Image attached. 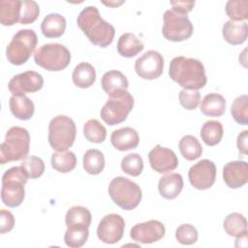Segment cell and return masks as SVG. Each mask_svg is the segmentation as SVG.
Here are the masks:
<instances>
[{
  "label": "cell",
  "mask_w": 248,
  "mask_h": 248,
  "mask_svg": "<svg viewBox=\"0 0 248 248\" xmlns=\"http://www.w3.org/2000/svg\"><path fill=\"white\" fill-rule=\"evenodd\" d=\"M225 11L232 21H241L248 18L247 0H230L227 2Z\"/></svg>",
  "instance_id": "obj_35"
},
{
  "label": "cell",
  "mask_w": 248,
  "mask_h": 248,
  "mask_svg": "<svg viewBox=\"0 0 248 248\" xmlns=\"http://www.w3.org/2000/svg\"><path fill=\"white\" fill-rule=\"evenodd\" d=\"M223 37L226 42L231 45L236 46L243 44L247 39L248 25L244 22H236L229 20L224 23L222 29Z\"/></svg>",
  "instance_id": "obj_21"
},
{
  "label": "cell",
  "mask_w": 248,
  "mask_h": 248,
  "mask_svg": "<svg viewBox=\"0 0 248 248\" xmlns=\"http://www.w3.org/2000/svg\"><path fill=\"white\" fill-rule=\"evenodd\" d=\"M183 189V177L177 172L163 175L159 179L158 190L160 195L167 199H175Z\"/></svg>",
  "instance_id": "obj_20"
},
{
  "label": "cell",
  "mask_w": 248,
  "mask_h": 248,
  "mask_svg": "<svg viewBox=\"0 0 248 248\" xmlns=\"http://www.w3.org/2000/svg\"><path fill=\"white\" fill-rule=\"evenodd\" d=\"M148 160L151 168L159 173L171 171L178 166V159L175 153L160 144H157L149 151Z\"/></svg>",
  "instance_id": "obj_16"
},
{
  "label": "cell",
  "mask_w": 248,
  "mask_h": 248,
  "mask_svg": "<svg viewBox=\"0 0 248 248\" xmlns=\"http://www.w3.org/2000/svg\"><path fill=\"white\" fill-rule=\"evenodd\" d=\"M83 135L88 141L101 143L107 138V130L97 119H89L83 125Z\"/></svg>",
  "instance_id": "obj_34"
},
{
  "label": "cell",
  "mask_w": 248,
  "mask_h": 248,
  "mask_svg": "<svg viewBox=\"0 0 248 248\" xmlns=\"http://www.w3.org/2000/svg\"><path fill=\"white\" fill-rule=\"evenodd\" d=\"M224 130L221 122L217 120L206 121L201 129V138L202 141L208 146L218 144L223 137Z\"/></svg>",
  "instance_id": "obj_30"
},
{
  "label": "cell",
  "mask_w": 248,
  "mask_h": 248,
  "mask_svg": "<svg viewBox=\"0 0 248 248\" xmlns=\"http://www.w3.org/2000/svg\"><path fill=\"white\" fill-rule=\"evenodd\" d=\"M77 23L83 34L95 46L107 47L114 38V27L102 18L95 6L84 8L77 18Z\"/></svg>",
  "instance_id": "obj_1"
},
{
  "label": "cell",
  "mask_w": 248,
  "mask_h": 248,
  "mask_svg": "<svg viewBox=\"0 0 248 248\" xmlns=\"http://www.w3.org/2000/svg\"><path fill=\"white\" fill-rule=\"evenodd\" d=\"M170 78L183 89L199 90L207 81L203 64L195 58L176 56L170 63Z\"/></svg>",
  "instance_id": "obj_2"
},
{
  "label": "cell",
  "mask_w": 248,
  "mask_h": 248,
  "mask_svg": "<svg viewBox=\"0 0 248 248\" xmlns=\"http://www.w3.org/2000/svg\"><path fill=\"white\" fill-rule=\"evenodd\" d=\"M35 63L50 72L64 70L71 61L70 50L63 45L52 43L41 46L34 53Z\"/></svg>",
  "instance_id": "obj_8"
},
{
  "label": "cell",
  "mask_w": 248,
  "mask_h": 248,
  "mask_svg": "<svg viewBox=\"0 0 248 248\" xmlns=\"http://www.w3.org/2000/svg\"><path fill=\"white\" fill-rule=\"evenodd\" d=\"M225 232L236 238L247 236V221L246 218L237 212H232L229 214L223 223Z\"/></svg>",
  "instance_id": "obj_29"
},
{
  "label": "cell",
  "mask_w": 248,
  "mask_h": 248,
  "mask_svg": "<svg viewBox=\"0 0 248 248\" xmlns=\"http://www.w3.org/2000/svg\"><path fill=\"white\" fill-rule=\"evenodd\" d=\"M66 29V19L59 14H49L42 21L41 30L46 38H59Z\"/></svg>",
  "instance_id": "obj_23"
},
{
  "label": "cell",
  "mask_w": 248,
  "mask_h": 248,
  "mask_svg": "<svg viewBox=\"0 0 248 248\" xmlns=\"http://www.w3.org/2000/svg\"><path fill=\"white\" fill-rule=\"evenodd\" d=\"M198 231L191 224H182L175 231L176 240L183 245H192L198 240Z\"/></svg>",
  "instance_id": "obj_41"
},
{
  "label": "cell",
  "mask_w": 248,
  "mask_h": 248,
  "mask_svg": "<svg viewBox=\"0 0 248 248\" xmlns=\"http://www.w3.org/2000/svg\"><path fill=\"white\" fill-rule=\"evenodd\" d=\"M226 100L218 93H209L205 95L201 104V111L211 117H219L225 113Z\"/></svg>",
  "instance_id": "obj_26"
},
{
  "label": "cell",
  "mask_w": 248,
  "mask_h": 248,
  "mask_svg": "<svg viewBox=\"0 0 248 248\" xmlns=\"http://www.w3.org/2000/svg\"><path fill=\"white\" fill-rule=\"evenodd\" d=\"M43 85L44 78L41 74L35 71H26L14 76L8 83V88L13 96H24L26 93L39 91Z\"/></svg>",
  "instance_id": "obj_14"
},
{
  "label": "cell",
  "mask_w": 248,
  "mask_h": 248,
  "mask_svg": "<svg viewBox=\"0 0 248 248\" xmlns=\"http://www.w3.org/2000/svg\"><path fill=\"white\" fill-rule=\"evenodd\" d=\"M134 108V98L127 91L120 97H113L107 101L101 108V118L109 126L117 125L126 120Z\"/></svg>",
  "instance_id": "obj_10"
},
{
  "label": "cell",
  "mask_w": 248,
  "mask_h": 248,
  "mask_svg": "<svg viewBox=\"0 0 248 248\" xmlns=\"http://www.w3.org/2000/svg\"><path fill=\"white\" fill-rule=\"evenodd\" d=\"M179 102L184 108L193 110L199 106L201 102V94L198 90L182 89L179 92Z\"/></svg>",
  "instance_id": "obj_42"
},
{
  "label": "cell",
  "mask_w": 248,
  "mask_h": 248,
  "mask_svg": "<svg viewBox=\"0 0 248 248\" xmlns=\"http://www.w3.org/2000/svg\"><path fill=\"white\" fill-rule=\"evenodd\" d=\"M223 179L229 188L236 189L248 181V165L245 161H232L223 168Z\"/></svg>",
  "instance_id": "obj_17"
},
{
  "label": "cell",
  "mask_w": 248,
  "mask_h": 248,
  "mask_svg": "<svg viewBox=\"0 0 248 248\" xmlns=\"http://www.w3.org/2000/svg\"><path fill=\"white\" fill-rule=\"evenodd\" d=\"M123 3V1H121V2H119V3H115V2H108V3H107V2H104V4L105 5H108V6H110V7H115V6H118V5H120V4H122Z\"/></svg>",
  "instance_id": "obj_46"
},
{
  "label": "cell",
  "mask_w": 248,
  "mask_h": 248,
  "mask_svg": "<svg viewBox=\"0 0 248 248\" xmlns=\"http://www.w3.org/2000/svg\"><path fill=\"white\" fill-rule=\"evenodd\" d=\"M110 142L115 149L119 151H128L138 147L140 137L135 129L124 127L111 133Z\"/></svg>",
  "instance_id": "obj_19"
},
{
  "label": "cell",
  "mask_w": 248,
  "mask_h": 248,
  "mask_svg": "<svg viewBox=\"0 0 248 248\" xmlns=\"http://www.w3.org/2000/svg\"><path fill=\"white\" fill-rule=\"evenodd\" d=\"M103 90L110 97H120L127 92L129 83L127 78L119 71L106 72L101 80Z\"/></svg>",
  "instance_id": "obj_18"
},
{
  "label": "cell",
  "mask_w": 248,
  "mask_h": 248,
  "mask_svg": "<svg viewBox=\"0 0 248 248\" xmlns=\"http://www.w3.org/2000/svg\"><path fill=\"white\" fill-rule=\"evenodd\" d=\"M72 78L75 85L78 87L88 88L93 85L96 80L95 68L87 62H81L75 67Z\"/></svg>",
  "instance_id": "obj_28"
},
{
  "label": "cell",
  "mask_w": 248,
  "mask_h": 248,
  "mask_svg": "<svg viewBox=\"0 0 248 248\" xmlns=\"http://www.w3.org/2000/svg\"><path fill=\"white\" fill-rule=\"evenodd\" d=\"M21 13L20 0L0 1V22L4 26H12L19 22Z\"/></svg>",
  "instance_id": "obj_24"
},
{
  "label": "cell",
  "mask_w": 248,
  "mask_h": 248,
  "mask_svg": "<svg viewBox=\"0 0 248 248\" xmlns=\"http://www.w3.org/2000/svg\"><path fill=\"white\" fill-rule=\"evenodd\" d=\"M143 48L142 42L133 33L122 34L117 42V51L123 57H134L142 51Z\"/></svg>",
  "instance_id": "obj_25"
},
{
  "label": "cell",
  "mask_w": 248,
  "mask_h": 248,
  "mask_svg": "<svg viewBox=\"0 0 248 248\" xmlns=\"http://www.w3.org/2000/svg\"><path fill=\"white\" fill-rule=\"evenodd\" d=\"M188 177L194 188L198 190L209 189L215 182L216 166L208 159L201 160L190 168Z\"/></svg>",
  "instance_id": "obj_13"
},
{
  "label": "cell",
  "mask_w": 248,
  "mask_h": 248,
  "mask_svg": "<svg viewBox=\"0 0 248 248\" xmlns=\"http://www.w3.org/2000/svg\"><path fill=\"white\" fill-rule=\"evenodd\" d=\"M21 168L28 178H39L45 171L44 161L37 156H27L21 162Z\"/></svg>",
  "instance_id": "obj_37"
},
{
  "label": "cell",
  "mask_w": 248,
  "mask_h": 248,
  "mask_svg": "<svg viewBox=\"0 0 248 248\" xmlns=\"http://www.w3.org/2000/svg\"><path fill=\"white\" fill-rule=\"evenodd\" d=\"M51 167L58 172H70L77 166V157L72 151H56L51 155Z\"/></svg>",
  "instance_id": "obj_31"
},
{
  "label": "cell",
  "mask_w": 248,
  "mask_h": 248,
  "mask_svg": "<svg viewBox=\"0 0 248 248\" xmlns=\"http://www.w3.org/2000/svg\"><path fill=\"white\" fill-rule=\"evenodd\" d=\"M166 229L162 222L158 220H149L135 225L130 232L131 238L136 242L150 244L162 239Z\"/></svg>",
  "instance_id": "obj_15"
},
{
  "label": "cell",
  "mask_w": 248,
  "mask_h": 248,
  "mask_svg": "<svg viewBox=\"0 0 248 248\" xmlns=\"http://www.w3.org/2000/svg\"><path fill=\"white\" fill-rule=\"evenodd\" d=\"M91 219L92 216L88 208L81 205H75L68 209L65 216V223L67 228L70 229H89Z\"/></svg>",
  "instance_id": "obj_22"
},
{
  "label": "cell",
  "mask_w": 248,
  "mask_h": 248,
  "mask_svg": "<svg viewBox=\"0 0 248 248\" xmlns=\"http://www.w3.org/2000/svg\"><path fill=\"white\" fill-rule=\"evenodd\" d=\"M178 147L183 158L188 161H194L200 158L202 153V147L199 140L191 135L182 137L179 140Z\"/></svg>",
  "instance_id": "obj_32"
},
{
  "label": "cell",
  "mask_w": 248,
  "mask_h": 248,
  "mask_svg": "<svg viewBox=\"0 0 248 248\" xmlns=\"http://www.w3.org/2000/svg\"><path fill=\"white\" fill-rule=\"evenodd\" d=\"M162 34L165 39L171 42H182L193 34V24L186 15L168 10L164 14Z\"/></svg>",
  "instance_id": "obj_9"
},
{
  "label": "cell",
  "mask_w": 248,
  "mask_h": 248,
  "mask_svg": "<svg viewBox=\"0 0 248 248\" xmlns=\"http://www.w3.org/2000/svg\"><path fill=\"white\" fill-rule=\"evenodd\" d=\"M172 11L175 13L186 15L192 11L195 6V1H170Z\"/></svg>",
  "instance_id": "obj_44"
},
{
  "label": "cell",
  "mask_w": 248,
  "mask_h": 248,
  "mask_svg": "<svg viewBox=\"0 0 248 248\" xmlns=\"http://www.w3.org/2000/svg\"><path fill=\"white\" fill-rule=\"evenodd\" d=\"M122 170L132 176H139L143 170V161L140 154L131 153L123 157L121 161Z\"/></svg>",
  "instance_id": "obj_38"
},
{
  "label": "cell",
  "mask_w": 248,
  "mask_h": 248,
  "mask_svg": "<svg viewBox=\"0 0 248 248\" xmlns=\"http://www.w3.org/2000/svg\"><path fill=\"white\" fill-rule=\"evenodd\" d=\"M231 113L236 123L241 125L248 124V96L246 94L240 95L234 99Z\"/></svg>",
  "instance_id": "obj_36"
},
{
  "label": "cell",
  "mask_w": 248,
  "mask_h": 248,
  "mask_svg": "<svg viewBox=\"0 0 248 248\" xmlns=\"http://www.w3.org/2000/svg\"><path fill=\"white\" fill-rule=\"evenodd\" d=\"M125 228L122 216L110 213L102 218L97 228L98 238L107 244H114L121 240Z\"/></svg>",
  "instance_id": "obj_11"
},
{
  "label": "cell",
  "mask_w": 248,
  "mask_h": 248,
  "mask_svg": "<svg viewBox=\"0 0 248 248\" xmlns=\"http://www.w3.org/2000/svg\"><path fill=\"white\" fill-rule=\"evenodd\" d=\"M40 8L37 2L33 0L21 1V13H20V24L33 23L39 16Z\"/></svg>",
  "instance_id": "obj_40"
},
{
  "label": "cell",
  "mask_w": 248,
  "mask_h": 248,
  "mask_svg": "<svg viewBox=\"0 0 248 248\" xmlns=\"http://www.w3.org/2000/svg\"><path fill=\"white\" fill-rule=\"evenodd\" d=\"M27 175L21 166L12 167L2 176L1 199L5 205L16 207L24 200V185L27 183Z\"/></svg>",
  "instance_id": "obj_4"
},
{
  "label": "cell",
  "mask_w": 248,
  "mask_h": 248,
  "mask_svg": "<svg viewBox=\"0 0 248 248\" xmlns=\"http://www.w3.org/2000/svg\"><path fill=\"white\" fill-rule=\"evenodd\" d=\"M37 43V34L32 29L18 30L6 48L8 61L16 66L24 64L33 53Z\"/></svg>",
  "instance_id": "obj_6"
},
{
  "label": "cell",
  "mask_w": 248,
  "mask_h": 248,
  "mask_svg": "<svg viewBox=\"0 0 248 248\" xmlns=\"http://www.w3.org/2000/svg\"><path fill=\"white\" fill-rule=\"evenodd\" d=\"M11 112L20 120H29L35 110L34 103L27 96H12L9 102Z\"/></svg>",
  "instance_id": "obj_27"
},
{
  "label": "cell",
  "mask_w": 248,
  "mask_h": 248,
  "mask_svg": "<svg viewBox=\"0 0 248 248\" xmlns=\"http://www.w3.org/2000/svg\"><path fill=\"white\" fill-rule=\"evenodd\" d=\"M30 145L28 131L19 126L11 127L0 144V163L5 165L12 161L23 160L27 157Z\"/></svg>",
  "instance_id": "obj_3"
},
{
  "label": "cell",
  "mask_w": 248,
  "mask_h": 248,
  "mask_svg": "<svg viewBox=\"0 0 248 248\" xmlns=\"http://www.w3.org/2000/svg\"><path fill=\"white\" fill-rule=\"evenodd\" d=\"M247 141H248V131L244 130L238 135L237 140H236V145H237L238 151L244 155L248 154Z\"/></svg>",
  "instance_id": "obj_45"
},
{
  "label": "cell",
  "mask_w": 248,
  "mask_h": 248,
  "mask_svg": "<svg viewBox=\"0 0 248 248\" xmlns=\"http://www.w3.org/2000/svg\"><path fill=\"white\" fill-rule=\"evenodd\" d=\"M15 226V217L9 210L1 209L0 211V232L6 233L13 230Z\"/></svg>",
  "instance_id": "obj_43"
},
{
  "label": "cell",
  "mask_w": 248,
  "mask_h": 248,
  "mask_svg": "<svg viewBox=\"0 0 248 248\" xmlns=\"http://www.w3.org/2000/svg\"><path fill=\"white\" fill-rule=\"evenodd\" d=\"M77 135L74 120L66 115L53 117L48 124V142L56 151H66L70 148Z\"/></svg>",
  "instance_id": "obj_7"
},
{
  "label": "cell",
  "mask_w": 248,
  "mask_h": 248,
  "mask_svg": "<svg viewBox=\"0 0 248 248\" xmlns=\"http://www.w3.org/2000/svg\"><path fill=\"white\" fill-rule=\"evenodd\" d=\"M108 194L113 202L124 210L136 208L142 196L140 186L124 176H117L110 181Z\"/></svg>",
  "instance_id": "obj_5"
},
{
  "label": "cell",
  "mask_w": 248,
  "mask_h": 248,
  "mask_svg": "<svg viewBox=\"0 0 248 248\" xmlns=\"http://www.w3.org/2000/svg\"><path fill=\"white\" fill-rule=\"evenodd\" d=\"M164 70V58L156 50H148L135 62L137 75L143 79H156Z\"/></svg>",
  "instance_id": "obj_12"
},
{
  "label": "cell",
  "mask_w": 248,
  "mask_h": 248,
  "mask_svg": "<svg viewBox=\"0 0 248 248\" xmlns=\"http://www.w3.org/2000/svg\"><path fill=\"white\" fill-rule=\"evenodd\" d=\"M89 231L88 229H70L67 228V231L64 234V241L68 247L71 248H79L83 246L88 238Z\"/></svg>",
  "instance_id": "obj_39"
},
{
  "label": "cell",
  "mask_w": 248,
  "mask_h": 248,
  "mask_svg": "<svg viewBox=\"0 0 248 248\" xmlns=\"http://www.w3.org/2000/svg\"><path fill=\"white\" fill-rule=\"evenodd\" d=\"M83 169L92 175L99 174L105 168L104 154L98 149H88L83 155Z\"/></svg>",
  "instance_id": "obj_33"
}]
</instances>
